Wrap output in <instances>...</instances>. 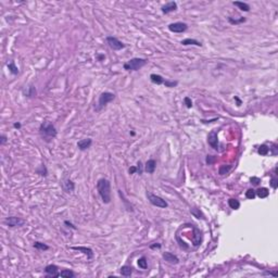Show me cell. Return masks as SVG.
Segmentation results:
<instances>
[{
    "label": "cell",
    "instance_id": "obj_26",
    "mask_svg": "<svg viewBox=\"0 0 278 278\" xmlns=\"http://www.w3.org/2000/svg\"><path fill=\"white\" fill-rule=\"evenodd\" d=\"M8 69H9V71H10L11 74H13V75H18V74H19V69H18V66L15 65L14 61H11L10 63H8Z\"/></svg>",
    "mask_w": 278,
    "mask_h": 278
},
{
    "label": "cell",
    "instance_id": "obj_37",
    "mask_svg": "<svg viewBox=\"0 0 278 278\" xmlns=\"http://www.w3.org/2000/svg\"><path fill=\"white\" fill-rule=\"evenodd\" d=\"M142 163H141V161H138L137 163V172L139 173V175H141L142 174Z\"/></svg>",
    "mask_w": 278,
    "mask_h": 278
},
{
    "label": "cell",
    "instance_id": "obj_41",
    "mask_svg": "<svg viewBox=\"0 0 278 278\" xmlns=\"http://www.w3.org/2000/svg\"><path fill=\"white\" fill-rule=\"evenodd\" d=\"M64 224L66 225L68 227H70V228H73V229H77V228H76V227L74 226V225L72 224V223H70L69 221H65V222H64Z\"/></svg>",
    "mask_w": 278,
    "mask_h": 278
},
{
    "label": "cell",
    "instance_id": "obj_39",
    "mask_svg": "<svg viewBox=\"0 0 278 278\" xmlns=\"http://www.w3.org/2000/svg\"><path fill=\"white\" fill-rule=\"evenodd\" d=\"M0 138H1V140H0V143H1V145H5V143L8 141V137H7L5 135H3V134L1 135V137Z\"/></svg>",
    "mask_w": 278,
    "mask_h": 278
},
{
    "label": "cell",
    "instance_id": "obj_40",
    "mask_svg": "<svg viewBox=\"0 0 278 278\" xmlns=\"http://www.w3.org/2000/svg\"><path fill=\"white\" fill-rule=\"evenodd\" d=\"M137 172V166H130L129 170H128V173L129 174H135Z\"/></svg>",
    "mask_w": 278,
    "mask_h": 278
},
{
    "label": "cell",
    "instance_id": "obj_42",
    "mask_svg": "<svg viewBox=\"0 0 278 278\" xmlns=\"http://www.w3.org/2000/svg\"><path fill=\"white\" fill-rule=\"evenodd\" d=\"M150 248H151V249H155V248L160 249V248H161V244H160V243H155V244H151V246H150Z\"/></svg>",
    "mask_w": 278,
    "mask_h": 278
},
{
    "label": "cell",
    "instance_id": "obj_44",
    "mask_svg": "<svg viewBox=\"0 0 278 278\" xmlns=\"http://www.w3.org/2000/svg\"><path fill=\"white\" fill-rule=\"evenodd\" d=\"M13 127L14 128H21V124H20V123H14Z\"/></svg>",
    "mask_w": 278,
    "mask_h": 278
},
{
    "label": "cell",
    "instance_id": "obj_36",
    "mask_svg": "<svg viewBox=\"0 0 278 278\" xmlns=\"http://www.w3.org/2000/svg\"><path fill=\"white\" fill-rule=\"evenodd\" d=\"M251 184L253 185H259L260 183H261V178H259V177H251Z\"/></svg>",
    "mask_w": 278,
    "mask_h": 278
},
{
    "label": "cell",
    "instance_id": "obj_21",
    "mask_svg": "<svg viewBox=\"0 0 278 278\" xmlns=\"http://www.w3.org/2000/svg\"><path fill=\"white\" fill-rule=\"evenodd\" d=\"M120 273H121V275L125 276V277H129L133 273V267H130L128 265H124V266H122L121 267Z\"/></svg>",
    "mask_w": 278,
    "mask_h": 278
},
{
    "label": "cell",
    "instance_id": "obj_38",
    "mask_svg": "<svg viewBox=\"0 0 278 278\" xmlns=\"http://www.w3.org/2000/svg\"><path fill=\"white\" fill-rule=\"evenodd\" d=\"M214 160H215V158H214L213 155H208V158H206V163H208V164H212V163L214 162Z\"/></svg>",
    "mask_w": 278,
    "mask_h": 278
},
{
    "label": "cell",
    "instance_id": "obj_5",
    "mask_svg": "<svg viewBox=\"0 0 278 278\" xmlns=\"http://www.w3.org/2000/svg\"><path fill=\"white\" fill-rule=\"evenodd\" d=\"M147 198H148L149 202L151 203L152 205H154V206H157V208L165 209L168 206V202L165 200H163L161 197L157 196V194H153L151 192H147Z\"/></svg>",
    "mask_w": 278,
    "mask_h": 278
},
{
    "label": "cell",
    "instance_id": "obj_4",
    "mask_svg": "<svg viewBox=\"0 0 278 278\" xmlns=\"http://www.w3.org/2000/svg\"><path fill=\"white\" fill-rule=\"evenodd\" d=\"M114 98H115V94L113 92L110 91H104L99 96V100H98V107L96 108L97 111H100L101 109H103L105 105L110 103L111 101H113Z\"/></svg>",
    "mask_w": 278,
    "mask_h": 278
},
{
    "label": "cell",
    "instance_id": "obj_10",
    "mask_svg": "<svg viewBox=\"0 0 278 278\" xmlns=\"http://www.w3.org/2000/svg\"><path fill=\"white\" fill-rule=\"evenodd\" d=\"M45 273L49 277H58V275H59V267L54 264H49L45 267Z\"/></svg>",
    "mask_w": 278,
    "mask_h": 278
},
{
    "label": "cell",
    "instance_id": "obj_29",
    "mask_svg": "<svg viewBox=\"0 0 278 278\" xmlns=\"http://www.w3.org/2000/svg\"><path fill=\"white\" fill-rule=\"evenodd\" d=\"M230 170H232V165H222L219 170V175H225V174L228 173Z\"/></svg>",
    "mask_w": 278,
    "mask_h": 278
},
{
    "label": "cell",
    "instance_id": "obj_24",
    "mask_svg": "<svg viewBox=\"0 0 278 278\" xmlns=\"http://www.w3.org/2000/svg\"><path fill=\"white\" fill-rule=\"evenodd\" d=\"M228 205H229V208L232 209V210H238V209L240 208V202L237 199L232 198V199L228 200Z\"/></svg>",
    "mask_w": 278,
    "mask_h": 278
},
{
    "label": "cell",
    "instance_id": "obj_32",
    "mask_svg": "<svg viewBox=\"0 0 278 278\" xmlns=\"http://www.w3.org/2000/svg\"><path fill=\"white\" fill-rule=\"evenodd\" d=\"M246 197L247 199H254V198L257 197V194H255V190H253V189H248L246 191Z\"/></svg>",
    "mask_w": 278,
    "mask_h": 278
},
{
    "label": "cell",
    "instance_id": "obj_45",
    "mask_svg": "<svg viewBox=\"0 0 278 278\" xmlns=\"http://www.w3.org/2000/svg\"><path fill=\"white\" fill-rule=\"evenodd\" d=\"M235 100H236V101H237V102H238V104H237V105H240V104H241V101H240V100H239V98H238V97H235Z\"/></svg>",
    "mask_w": 278,
    "mask_h": 278
},
{
    "label": "cell",
    "instance_id": "obj_2",
    "mask_svg": "<svg viewBox=\"0 0 278 278\" xmlns=\"http://www.w3.org/2000/svg\"><path fill=\"white\" fill-rule=\"evenodd\" d=\"M39 134H40L41 138H43V140H46L47 142H49L51 139L57 137L58 132H57V128L54 127V125L52 124L51 122L45 121L43 123H41L40 126H39Z\"/></svg>",
    "mask_w": 278,
    "mask_h": 278
},
{
    "label": "cell",
    "instance_id": "obj_25",
    "mask_svg": "<svg viewBox=\"0 0 278 278\" xmlns=\"http://www.w3.org/2000/svg\"><path fill=\"white\" fill-rule=\"evenodd\" d=\"M33 247L35 249H37V250H40V251H47V250H49V246H47V244H45L43 242H39V241L34 242Z\"/></svg>",
    "mask_w": 278,
    "mask_h": 278
},
{
    "label": "cell",
    "instance_id": "obj_33",
    "mask_svg": "<svg viewBox=\"0 0 278 278\" xmlns=\"http://www.w3.org/2000/svg\"><path fill=\"white\" fill-rule=\"evenodd\" d=\"M228 22H229L230 24H240V23H243V22H246V18H240L239 20H234L232 18H228Z\"/></svg>",
    "mask_w": 278,
    "mask_h": 278
},
{
    "label": "cell",
    "instance_id": "obj_7",
    "mask_svg": "<svg viewBox=\"0 0 278 278\" xmlns=\"http://www.w3.org/2000/svg\"><path fill=\"white\" fill-rule=\"evenodd\" d=\"M5 224L10 228H15V227H21L25 224V221L18 216H9L5 219Z\"/></svg>",
    "mask_w": 278,
    "mask_h": 278
},
{
    "label": "cell",
    "instance_id": "obj_14",
    "mask_svg": "<svg viewBox=\"0 0 278 278\" xmlns=\"http://www.w3.org/2000/svg\"><path fill=\"white\" fill-rule=\"evenodd\" d=\"M71 249L77 250V251H79V252H83L85 255H87V259L88 260H91L92 257H94V252H92V250L90 248H87V247H72Z\"/></svg>",
    "mask_w": 278,
    "mask_h": 278
},
{
    "label": "cell",
    "instance_id": "obj_8",
    "mask_svg": "<svg viewBox=\"0 0 278 278\" xmlns=\"http://www.w3.org/2000/svg\"><path fill=\"white\" fill-rule=\"evenodd\" d=\"M168 27L172 33H184L188 28V25L184 22H175V23H171Z\"/></svg>",
    "mask_w": 278,
    "mask_h": 278
},
{
    "label": "cell",
    "instance_id": "obj_18",
    "mask_svg": "<svg viewBox=\"0 0 278 278\" xmlns=\"http://www.w3.org/2000/svg\"><path fill=\"white\" fill-rule=\"evenodd\" d=\"M150 81H151L153 84L163 85V83H164L165 79L163 78L161 75H159V74H151V75H150Z\"/></svg>",
    "mask_w": 278,
    "mask_h": 278
},
{
    "label": "cell",
    "instance_id": "obj_35",
    "mask_svg": "<svg viewBox=\"0 0 278 278\" xmlns=\"http://www.w3.org/2000/svg\"><path fill=\"white\" fill-rule=\"evenodd\" d=\"M270 186L273 187V189H277L278 187V179L277 177H273L270 179Z\"/></svg>",
    "mask_w": 278,
    "mask_h": 278
},
{
    "label": "cell",
    "instance_id": "obj_34",
    "mask_svg": "<svg viewBox=\"0 0 278 278\" xmlns=\"http://www.w3.org/2000/svg\"><path fill=\"white\" fill-rule=\"evenodd\" d=\"M184 102H185V104H186V107L188 109L192 108V101H191V99H190L189 97H185L184 98Z\"/></svg>",
    "mask_w": 278,
    "mask_h": 278
},
{
    "label": "cell",
    "instance_id": "obj_20",
    "mask_svg": "<svg viewBox=\"0 0 278 278\" xmlns=\"http://www.w3.org/2000/svg\"><path fill=\"white\" fill-rule=\"evenodd\" d=\"M255 194H257L259 198H261V199H264V198L268 197L270 191H268L267 188H265V187H261V188H259L257 191H255Z\"/></svg>",
    "mask_w": 278,
    "mask_h": 278
},
{
    "label": "cell",
    "instance_id": "obj_30",
    "mask_svg": "<svg viewBox=\"0 0 278 278\" xmlns=\"http://www.w3.org/2000/svg\"><path fill=\"white\" fill-rule=\"evenodd\" d=\"M163 85H164L165 87H168V88H173V87H175V86L178 85V81H168V79H165L164 83H163Z\"/></svg>",
    "mask_w": 278,
    "mask_h": 278
},
{
    "label": "cell",
    "instance_id": "obj_27",
    "mask_svg": "<svg viewBox=\"0 0 278 278\" xmlns=\"http://www.w3.org/2000/svg\"><path fill=\"white\" fill-rule=\"evenodd\" d=\"M268 152H270V148L266 145H261L257 149V153L261 155H267Z\"/></svg>",
    "mask_w": 278,
    "mask_h": 278
},
{
    "label": "cell",
    "instance_id": "obj_23",
    "mask_svg": "<svg viewBox=\"0 0 278 278\" xmlns=\"http://www.w3.org/2000/svg\"><path fill=\"white\" fill-rule=\"evenodd\" d=\"M58 277H66V278H74L75 277V274L70 270H63L61 272H59V275Z\"/></svg>",
    "mask_w": 278,
    "mask_h": 278
},
{
    "label": "cell",
    "instance_id": "obj_43",
    "mask_svg": "<svg viewBox=\"0 0 278 278\" xmlns=\"http://www.w3.org/2000/svg\"><path fill=\"white\" fill-rule=\"evenodd\" d=\"M264 275H272V276H277V273H272V272H265Z\"/></svg>",
    "mask_w": 278,
    "mask_h": 278
},
{
    "label": "cell",
    "instance_id": "obj_31",
    "mask_svg": "<svg viewBox=\"0 0 278 278\" xmlns=\"http://www.w3.org/2000/svg\"><path fill=\"white\" fill-rule=\"evenodd\" d=\"M190 212H191L192 215H193L194 217H197V219H204V217H203V214L201 213V212H200L198 209H196V208L191 209V210H190Z\"/></svg>",
    "mask_w": 278,
    "mask_h": 278
},
{
    "label": "cell",
    "instance_id": "obj_28",
    "mask_svg": "<svg viewBox=\"0 0 278 278\" xmlns=\"http://www.w3.org/2000/svg\"><path fill=\"white\" fill-rule=\"evenodd\" d=\"M138 266L141 268V270H147L148 268V261L145 257H141L140 259L138 260Z\"/></svg>",
    "mask_w": 278,
    "mask_h": 278
},
{
    "label": "cell",
    "instance_id": "obj_6",
    "mask_svg": "<svg viewBox=\"0 0 278 278\" xmlns=\"http://www.w3.org/2000/svg\"><path fill=\"white\" fill-rule=\"evenodd\" d=\"M107 43L109 45L112 50H115V51H119V50H122V49L125 48V45L122 43L121 40H119L116 37H113V36H108L107 37Z\"/></svg>",
    "mask_w": 278,
    "mask_h": 278
},
{
    "label": "cell",
    "instance_id": "obj_17",
    "mask_svg": "<svg viewBox=\"0 0 278 278\" xmlns=\"http://www.w3.org/2000/svg\"><path fill=\"white\" fill-rule=\"evenodd\" d=\"M181 43L183 45V46H189V45H191V46H197V47L202 46V43H200L199 40H197V39H192V38H186V39H184V40H181Z\"/></svg>",
    "mask_w": 278,
    "mask_h": 278
},
{
    "label": "cell",
    "instance_id": "obj_3",
    "mask_svg": "<svg viewBox=\"0 0 278 278\" xmlns=\"http://www.w3.org/2000/svg\"><path fill=\"white\" fill-rule=\"evenodd\" d=\"M147 64L146 59H141V58H133L129 61H127L123 66L124 70L126 71H138L140 70L142 66Z\"/></svg>",
    "mask_w": 278,
    "mask_h": 278
},
{
    "label": "cell",
    "instance_id": "obj_13",
    "mask_svg": "<svg viewBox=\"0 0 278 278\" xmlns=\"http://www.w3.org/2000/svg\"><path fill=\"white\" fill-rule=\"evenodd\" d=\"M92 145V139L90 138H85V139H81L77 142V148L81 150V151H85L88 148H90V146Z\"/></svg>",
    "mask_w": 278,
    "mask_h": 278
},
{
    "label": "cell",
    "instance_id": "obj_16",
    "mask_svg": "<svg viewBox=\"0 0 278 278\" xmlns=\"http://www.w3.org/2000/svg\"><path fill=\"white\" fill-rule=\"evenodd\" d=\"M62 187H63V189L65 190V192H72V191H74V189H75V184H74L71 179L66 178V179L63 181Z\"/></svg>",
    "mask_w": 278,
    "mask_h": 278
},
{
    "label": "cell",
    "instance_id": "obj_22",
    "mask_svg": "<svg viewBox=\"0 0 278 278\" xmlns=\"http://www.w3.org/2000/svg\"><path fill=\"white\" fill-rule=\"evenodd\" d=\"M23 94H24V96L25 97H34L36 94V89H35V87L34 86H28V87H26V89H24L23 90Z\"/></svg>",
    "mask_w": 278,
    "mask_h": 278
},
{
    "label": "cell",
    "instance_id": "obj_11",
    "mask_svg": "<svg viewBox=\"0 0 278 278\" xmlns=\"http://www.w3.org/2000/svg\"><path fill=\"white\" fill-rule=\"evenodd\" d=\"M176 10H177V3H176L175 1H171V2L165 3L162 8H161V11H162L164 14H168Z\"/></svg>",
    "mask_w": 278,
    "mask_h": 278
},
{
    "label": "cell",
    "instance_id": "obj_1",
    "mask_svg": "<svg viewBox=\"0 0 278 278\" xmlns=\"http://www.w3.org/2000/svg\"><path fill=\"white\" fill-rule=\"evenodd\" d=\"M97 190L104 204L111 202V183L107 178H100L97 181Z\"/></svg>",
    "mask_w": 278,
    "mask_h": 278
},
{
    "label": "cell",
    "instance_id": "obj_19",
    "mask_svg": "<svg viewBox=\"0 0 278 278\" xmlns=\"http://www.w3.org/2000/svg\"><path fill=\"white\" fill-rule=\"evenodd\" d=\"M232 5L238 7V9H240L241 11H244V12H249L250 11V5L246 2H242V1H234Z\"/></svg>",
    "mask_w": 278,
    "mask_h": 278
},
{
    "label": "cell",
    "instance_id": "obj_12",
    "mask_svg": "<svg viewBox=\"0 0 278 278\" xmlns=\"http://www.w3.org/2000/svg\"><path fill=\"white\" fill-rule=\"evenodd\" d=\"M163 259H164V261H166L168 263L173 264V265H176L179 263L178 257H176L175 254L171 253V252H164V253H163Z\"/></svg>",
    "mask_w": 278,
    "mask_h": 278
},
{
    "label": "cell",
    "instance_id": "obj_15",
    "mask_svg": "<svg viewBox=\"0 0 278 278\" xmlns=\"http://www.w3.org/2000/svg\"><path fill=\"white\" fill-rule=\"evenodd\" d=\"M155 168H157V161L153 159H150L146 162L145 171H146L148 174H153L154 171H155Z\"/></svg>",
    "mask_w": 278,
    "mask_h": 278
},
{
    "label": "cell",
    "instance_id": "obj_9",
    "mask_svg": "<svg viewBox=\"0 0 278 278\" xmlns=\"http://www.w3.org/2000/svg\"><path fill=\"white\" fill-rule=\"evenodd\" d=\"M208 142L214 150H219V137H217V132L212 130L208 136Z\"/></svg>",
    "mask_w": 278,
    "mask_h": 278
}]
</instances>
